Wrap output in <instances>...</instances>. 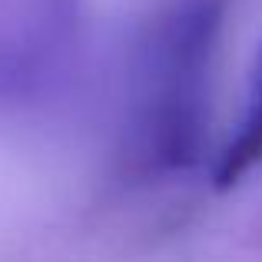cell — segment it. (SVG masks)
I'll list each match as a JSON object with an SVG mask.
<instances>
[{
    "label": "cell",
    "instance_id": "obj_1",
    "mask_svg": "<svg viewBox=\"0 0 262 262\" xmlns=\"http://www.w3.org/2000/svg\"><path fill=\"white\" fill-rule=\"evenodd\" d=\"M229 0H160L126 63L120 163L133 179L196 166L209 133V90Z\"/></svg>",
    "mask_w": 262,
    "mask_h": 262
},
{
    "label": "cell",
    "instance_id": "obj_2",
    "mask_svg": "<svg viewBox=\"0 0 262 262\" xmlns=\"http://www.w3.org/2000/svg\"><path fill=\"white\" fill-rule=\"evenodd\" d=\"M80 37V0H0V103L57 80Z\"/></svg>",
    "mask_w": 262,
    "mask_h": 262
},
{
    "label": "cell",
    "instance_id": "obj_3",
    "mask_svg": "<svg viewBox=\"0 0 262 262\" xmlns=\"http://www.w3.org/2000/svg\"><path fill=\"white\" fill-rule=\"evenodd\" d=\"M259 163H262V47L249 73V96H246L243 123H239L236 136L226 143V149L219 153L216 169H212V186L216 189H232Z\"/></svg>",
    "mask_w": 262,
    "mask_h": 262
}]
</instances>
